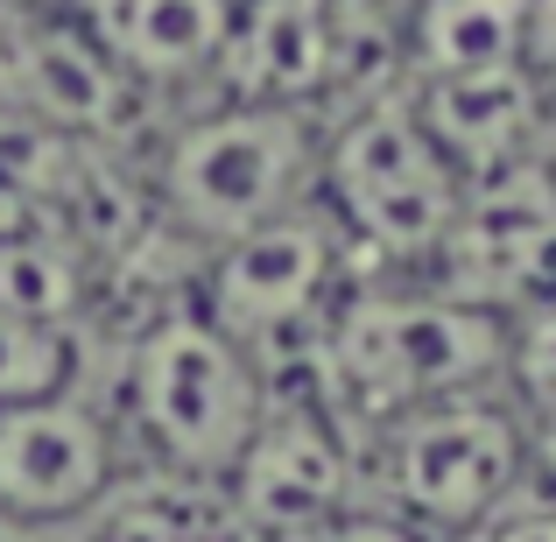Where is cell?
I'll use <instances>...</instances> for the list:
<instances>
[{
	"mask_svg": "<svg viewBox=\"0 0 556 542\" xmlns=\"http://www.w3.org/2000/svg\"><path fill=\"white\" fill-rule=\"evenodd\" d=\"M268 416V366L198 311V297H163L121 353L113 423L149 472L226 487L240 451Z\"/></svg>",
	"mask_w": 556,
	"mask_h": 542,
	"instance_id": "1",
	"label": "cell"
},
{
	"mask_svg": "<svg viewBox=\"0 0 556 542\" xmlns=\"http://www.w3.org/2000/svg\"><path fill=\"white\" fill-rule=\"evenodd\" d=\"M317 155H325V113L218 92L163 135L149 190L163 226L204 261L247 226L317 198Z\"/></svg>",
	"mask_w": 556,
	"mask_h": 542,
	"instance_id": "2",
	"label": "cell"
},
{
	"mask_svg": "<svg viewBox=\"0 0 556 542\" xmlns=\"http://www.w3.org/2000/svg\"><path fill=\"white\" fill-rule=\"evenodd\" d=\"M317 198L345 226L367 275H416L444 247L465 204V177L416 121L408 85H380L325 121Z\"/></svg>",
	"mask_w": 556,
	"mask_h": 542,
	"instance_id": "3",
	"label": "cell"
},
{
	"mask_svg": "<svg viewBox=\"0 0 556 542\" xmlns=\"http://www.w3.org/2000/svg\"><path fill=\"white\" fill-rule=\"evenodd\" d=\"M359 479L367 507H388L437 542H465L529 493V416L507 388L402 408L359 444Z\"/></svg>",
	"mask_w": 556,
	"mask_h": 542,
	"instance_id": "4",
	"label": "cell"
},
{
	"mask_svg": "<svg viewBox=\"0 0 556 542\" xmlns=\"http://www.w3.org/2000/svg\"><path fill=\"white\" fill-rule=\"evenodd\" d=\"M359 275V254L345 240V226L331 218L325 198H303L289 212L247 226L240 240L212 247L190 275V297L226 339H240L261 366L296 353L325 311L339 303V289Z\"/></svg>",
	"mask_w": 556,
	"mask_h": 542,
	"instance_id": "5",
	"label": "cell"
},
{
	"mask_svg": "<svg viewBox=\"0 0 556 542\" xmlns=\"http://www.w3.org/2000/svg\"><path fill=\"white\" fill-rule=\"evenodd\" d=\"M127 472V437L92 388L0 408V535H50L99 515Z\"/></svg>",
	"mask_w": 556,
	"mask_h": 542,
	"instance_id": "6",
	"label": "cell"
},
{
	"mask_svg": "<svg viewBox=\"0 0 556 542\" xmlns=\"http://www.w3.org/2000/svg\"><path fill=\"white\" fill-rule=\"evenodd\" d=\"M226 507L254 542H303L325 521L367 507V479H359V437L311 394L268 388V416H261L254 444L226 472Z\"/></svg>",
	"mask_w": 556,
	"mask_h": 542,
	"instance_id": "7",
	"label": "cell"
},
{
	"mask_svg": "<svg viewBox=\"0 0 556 542\" xmlns=\"http://www.w3.org/2000/svg\"><path fill=\"white\" fill-rule=\"evenodd\" d=\"M218 92L325 113L345 92V0H240Z\"/></svg>",
	"mask_w": 556,
	"mask_h": 542,
	"instance_id": "8",
	"label": "cell"
},
{
	"mask_svg": "<svg viewBox=\"0 0 556 542\" xmlns=\"http://www.w3.org/2000/svg\"><path fill=\"white\" fill-rule=\"evenodd\" d=\"M402 85H408L416 121L430 127V141L451 155V169L465 184L549 155L556 99L529 78V64L458 71V78H402Z\"/></svg>",
	"mask_w": 556,
	"mask_h": 542,
	"instance_id": "9",
	"label": "cell"
},
{
	"mask_svg": "<svg viewBox=\"0 0 556 542\" xmlns=\"http://www.w3.org/2000/svg\"><path fill=\"white\" fill-rule=\"evenodd\" d=\"M240 0H64L56 14H78L106 56L127 71L141 99L149 92H198L218 85Z\"/></svg>",
	"mask_w": 556,
	"mask_h": 542,
	"instance_id": "10",
	"label": "cell"
},
{
	"mask_svg": "<svg viewBox=\"0 0 556 542\" xmlns=\"http://www.w3.org/2000/svg\"><path fill=\"white\" fill-rule=\"evenodd\" d=\"M529 0H402V78L521 64Z\"/></svg>",
	"mask_w": 556,
	"mask_h": 542,
	"instance_id": "11",
	"label": "cell"
},
{
	"mask_svg": "<svg viewBox=\"0 0 556 542\" xmlns=\"http://www.w3.org/2000/svg\"><path fill=\"white\" fill-rule=\"evenodd\" d=\"M99 289H106L99 268L64 240V232L42 226V218L0 232V311L85 339V331H92V311H99Z\"/></svg>",
	"mask_w": 556,
	"mask_h": 542,
	"instance_id": "12",
	"label": "cell"
},
{
	"mask_svg": "<svg viewBox=\"0 0 556 542\" xmlns=\"http://www.w3.org/2000/svg\"><path fill=\"white\" fill-rule=\"evenodd\" d=\"M85 380V339L78 331L36 325V317L0 311V408L36 402V394L78 388Z\"/></svg>",
	"mask_w": 556,
	"mask_h": 542,
	"instance_id": "13",
	"label": "cell"
},
{
	"mask_svg": "<svg viewBox=\"0 0 556 542\" xmlns=\"http://www.w3.org/2000/svg\"><path fill=\"white\" fill-rule=\"evenodd\" d=\"M501 388L515 394L521 416H549L556 408V282L507 311V374Z\"/></svg>",
	"mask_w": 556,
	"mask_h": 542,
	"instance_id": "14",
	"label": "cell"
},
{
	"mask_svg": "<svg viewBox=\"0 0 556 542\" xmlns=\"http://www.w3.org/2000/svg\"><path fill=\"white\" fill-rule=\"evenodd\" d=\"M465 542H556V501H543V493L529 487L521 501H507L486 529H472Z\"/></svg>",
	"mask_w": 556,
	"mask_h": 542,
	"instance_id": "15",
	"label": "cell"
},
{
	"mask_svg": "<svg viewBox=\"0 0 556 542\" xmlns=\"http://www.w3.org/2000/svg\"><path fill=\"white\" fill-rule=\"evenodd\" d=\"M303 542H437V535H422L416 521L388 515V507H353V515L325 521V529H317V535H303Z\"/></svg>",
	"mask_w": 556,
	"mask_h": 542,
	"instance_id": "16",
	"label": "cell"
},
{
	"mask_svg": "<svg viewBox=\"0 0 556 542\" xmlns=\"http://www.w3.org/2000/svg\"><path fill=\"white\" fill-rule=\"evenodd\" d=\"M521 64H529V78L556 99V0H529V22H521Z\"/></svg>",
	"mask_w": 556,
	"mask_h": 542,
	"instance_id": "17",
	"label": "cell"
},
{
	"mask_svg": "<svg viewBox=\"0 0 556 542\" xmlns=\"http://www.w3.org/2000/svg\"><path fill=\"white\" fill-rule=\"evenodd\" d=\"M529 487L556 501V408L549 416H529Z\"/></svg>",
	"mask_w": 556,
	"mask_h": 542,
	"instance_id": "18",
	"label": "cell"
},
{
	"mask_svg": "<svg viewBox=\"0 0 556 542\" xmlns=\"http://www.w3.org/2000/svg\"><path fill=\"white\" fill-rule=\"evenodd\" d=\"M28 218H36V212H28V198H22V190H8V184H0V232L28 226Z\"/></svg>",
	"mask_w": 556,
	"mask_h": 542,
	"instance_id": "19",
	"label": "cell"
},
{
	"mask_svg": "<svg viewBox=\"0 0 556 542\" xmlns=\"http://www.w3.org/2000/svg\"><path fill=\"white\" fill-rule=\"evenodd\" d=\"M22 542H99L92 529H50V535H22Z\"/></svg>",
	"mask_w": 556,
	"mask_h": 542,
	"instance_id": "20",
	"label": "cell"
},
{
	"mask_svg": "<svg viewBox=\"0 0 556 542\" xmlns=\"http://www.w3.org/2000/svg\"><path fill=\"white\" fill-rule=\"evenodd\" d=\"M0 542H22V535H0Z\"/></svg>",
	"mask_w": 556,
	"mask_h": 542,
	"instance_id": "21",
	"label": "cell"
}]
</instances>
